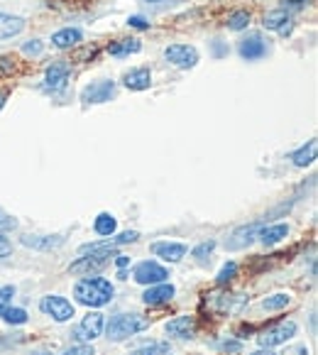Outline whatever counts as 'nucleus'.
<instances>
[{"label": "nucleus", "instance_id": "1", "mask_svg": "<svg viewBox=\"0 0 318 355\" xmlns=\"http://www.w3.org/2000/svg\"><path fill=\"white\" fill-rule=\"evenodd\" d=\"M113 294H115L113 284L103 277H84V279H78L76 287H73L76 302L91 309H100V306H105V304H110Z\"/></svg>", "mask_w": 318, "mask_h": 355}, {"label": "nucleus", "instance_id": "2", "mask_svg": "<svg viewBox=\"0 0 318 355\" xmlns=\"http://www.w3.org/2000/svg\"><path fill=\"white\" fill-rule=\"evenodd\" d=\"M147 324H150V321H147L145 316H140V313H118V316H113V319L105 324L103 331H105V336H108V340L121 343V340H127L140 334V331H145Z\"/></svg>", "mask_w": 318, "mask_h": 355}, {"label": "nucleus", "instance_id": "3", "mask_svg": "<svg viewBox=\"0 0 318 355\" xmlns=\"http://www.w3.org/2000/svg\"><path fill=\"white\" fill-rule=\"evenodd\" d=\"M115 257V250H100V252H89V255H81L76 262L69 265L71 275H96L100 272L110 260Z\"/></svg>", "mask_w": 318, "mask_h": 355}, {"label": "nucleus", "instance_id": "4", "mask_svg": "<svg viewBox=\"0 0 318 355\" xmlns=\"http://www.w3.org/2000/svg\"><path fill=\"white\" fill-rule=\"evenodd\" d=\"M267 52H270V40H265L260 32H250L238 42V54L245 62H260V59L267 57Z\"/></svg>", "mask_w": 318, "mask_h": 355}, {"label": "nucleus", "instance_id": "5", "mask_svg": "<svg viewBox=\"0 0 318 355\" xmlns=\"http://www.w3.org/2000/svg\"><path fill=\"white\" fill-rule=\"evenodd\" d=\"M297 331H299V326L294 324V321H282V324L262 331V334L257 336V343H260V348H274V345H282V343H287L289 338H294Z\"/></svg>", "mask_w": 318, "mask_h": 355}, {"label": "nucleus", "instance_id": "6", "mask_svg": "<svg viewBox=\"0 0 318 355\" xmlns=\"http://www.w3.org/2000/svg\"><path fill=\"white\" fill-rule=\"evenodd\" d=\"M39 309H42V313L52 316L57 324L71 321V316L76 313V311H73V304L69 302V299L59 297V294H49V297H42V299H39Z\"/></svg>", "mask_w": 318, "mask_h": 355}, {"label": "nucleus", "instance_id": "7", "mask_svg": "<svg viewBox=\"0 0 318 355\" xmlns=\"http://www.w3.org/2000/svg\"><path fill=\"white\" fill-rule=\"evenodd\" d=\"M113 96H115V81H108V78H100V81H94V84L81 89V101H84V105L108 103Z\"/></svg>", "mask_w": 318, "mask_h": 355}, {"label": "nucleus", "instance_id": "8", "mask_svg": "<svg viewBox=\"0 0 318 355\" xmlns=\"http://www.w3.org/2000/svg\"><path fill=\"white\" fill-rule=\"evenodd\" d=\"M132 277H135V282H137V284H147V287H152V284L167 282L169 270H167V267L159 265V262L145 260V262H140V265L135 267V272H132Z\"/></svg>", "mask_w": 318, "mask_h": 355}, {"label": "nucleus", "instance_id": "9", "mask_svg": "<svg viewBox=\"0 0 318 355\" xmlns=\"http://www.w3.org/2000/svg\"><path fill=\"white\" fill-rule=\"evenodd\" d=\"M69 76H71V67L67 62H52L44 71V89L49 94H62L69 84Z\"/></svg>", "mask_w": 318, "mask_h": 355}, {"label": "nucleus", "instance_id": "10", "mask_svg": "<svg viewBox=\"0 0 318 355\" xmlns=\"http://www.w3.org/2000/svg\"><path fill=\"white\" fill-rule=\"evenodd\" d=\"M164 57L177 69H193L198 64V49L191 44H169L164 49Z\"/></svg>", "mask_w": 318, "mask_h": 355}, {"label": "nucleus", "instance_id": "11", "mask_svg": "<svg viewBox=\"0 0 318 355\" xmlns=\"http://www.w3.org/2000/svg\"><path fill=\"white\" fill-rule=\"evenodd\" d=\"M265 223H267V218L255 220V223H247V225H240V228H235L233 235H230L228 241H225V248H228V250H242V248H247L257 238V233H260V228Z\"/></svg>", "mask_w": 318, "mask_h": 355}, {"label": "nucleus", "instance_id": "12", "mask_svg": "<svg viewBox=\"0 0 318 355\" xmlns=\"http://www.w3.org/2000/svg\"><path fill=\"white\" fill-rule=\"evenodd\" d=\"M262 25H265V30L270 32H276V35H292L294 30V20H292V12L284 10V8H276V10H270L265 15V20H262Z\"/></svg>", "mask_w": 318, "mask_h": 355}, {"label": "nucleus", "instance_id": "13", "mask_svg": "<svg viewBox=\"0 0 318 355\" xmlns=\"http://www.w3.org/2000/svg\"><path fill=\"white\" fill-rule=\"evenodd\" d=\"M103 329H105L103 313L91 311L89 316H84V321L78 324L73 336H76L78 340H94V338H98V336H103Z\"/></svg>", "mask_w": 318, "mask_h": 355}, {"label": "nucleus", "instance_id": "14", "mask_svg": "<svg viewBox=\"0 0 318 355\" xmlns=\"http://www.w3.org/2000/svg\"><path fill=\"white\" fill-rule=\"evenodd\" d=\"M174 294H177V289H174V284H169V282H159V284H152V287L147 289L145 294H142V302H145L147 306H159V304L172 302Z\"/></svg>", "mask_w": 318, "mask_h": 355}, {"label": "nucleus", "instance_id": "15", "mask_svg": "<svg viewBox=\"0 0 318 355\" xmlns=\"http://www.w3.org/2000/svg\"><path fill=\"white\" fill-rule=\"evenodd\" d=\"M150 250L154 252L157 257H162L164 262H179L186 255V245H184V243H169V241L152 243Z\"/></svg>", "mask_w": 318, "mask_h": 355}, {"label": "nucleus", "instance_id": "16", "mask_svg": "<svg viewBox=\"0 0 318 355\" xmlns=\"http://www.w3.org/2000/svg\"><path fill=\"white\" fill-rule=\"evenodd\" d=\"M123 84L130 91H147L152 86V71L147 67H137L123 76Z\"/></svg>", "mask_w": 318, "mask_h": 355}, {"label": "nucleus", "instance_id": "17", "mask_svg": "<svg viewBox=\"0 0 318 355\" xmlns=\"http://www.w3.org/2000/svg\"><path fill=\"white\" fill-rule=\"evenodd\" d=\"M289 235V225L287 223H272V225H262L260 233H257V238H260L262 245L272 248L276 245V243H282L284 238Z\"/></svg>", "mask_w": 318, "mask_h": 355}, {"label": "nucleus", "instance_id": "18", "mask_svg": "<svg viewBox=\"0 0 318 355\" xmlns=\"http://www.w3.org/2000/svg\"><path fill=\"white\" fill-rule=\"evenodd\" d=\"M22 245L32 250H54L64 245L62 235H22Z\"/></svg>", "mask_w": 318, "mask_h": 355}, {"label": "nucleus", "instance_id": "19", "mask_svg": "<svg viewBox=\"0 0 318 355\" xmlns=\"http://www.w3.org/2000/svg\"><path fill=\"white\" fill-rule=\"evenodd\" d=\"M81 40H84V32L78 27H64L52 35V44L57 49H73L76 44H81Z\"/></svg>", "mask_w": 318, "mask_h": 355}, {"label": "nucleus", "instance_id": "20", "mask_svg": "<svg viewBox=\"0 0 318 355\" xmlns=\"http://www.w3.org/2000/svg\"><path fill=\"white\" fill-rule=\"evenodd\" d=\"M193 331H196L193 316H177L167 324V334L172 338H193Z\"/></svg>", "mask_w": 318, "mask_h": 355}, {"label": "nucleus", "instance_id": "21", "mask_svg": "<svg viewBox=\"0 0 318 355\" xmlns=\"http://www.w3.org/2000/svg\"><path fill=\"white\" fill-rule=\"evenodd\" d=\"M27 22L17 15H10V12H0V40H10V37H17L22 30H25Z\"/></svg>", "mask_w": 318, "mask_h": 355}, {"label": "nucleus", "instance_id": "22", "mask_svg": "<svg viewBox=\"0 0 318 355\" xmlns=\"http://www.w3.org/2000/svg\"><path fill=\"white\" fill-rule=\"evenodd\" d=\"M142 49V42L140 40H135V37H130V40H118V42H110L108 44V54L110 57H130V54H137Z\"/></svg>", "mask_w": 318, "mask_h": 355}, {"label": "nucleus", "instance_id": "23", "mask_svg": "<svg viewBox=\"0 0 318 355\" xmlns=\"http://www.w3.org/2000/svg\"><path fill=\"white\" fill-rule=\"evenodd\" d=\"M316 150H318L316 140H308L303 147H299V150L292 155L294 167H308V164H313V159H316Z\"/></svg>", "mask_w": 318, "mask_h": 355}, {"label": "nucleus", "instance_id": "24", "mask_svg": "<svg viewBox=\"0 0 318 355\" xmlns=\"http://www.w3.org/2000/svg\"><path fill=\"white\" fill-rule=\"evenodd\" d=\"M94 230H96V235H100V238H110V235L118 230V220H115V216H110V214H98L94 220Z\"/></svg>", "mask_w": 318, "mask_h": 355}, {"label": "nucleus", "instance_id": "25", "mask_svg": "<svg viewBox=\"0 0 318 355\" xmlns=\"http://www.w3.org/2000/svg\"><path fill=\"white\" fill-rule=\"evenodd\" d=\"M289 304H292L289 294H272V297L262 299V309H265V311H282Z\"/></svg>", "mask_w": 318, "mask_h": 355}, {"label": "nucleus", "instance_id": "26", "mask_svg": "<svg viewBox=\"0 0 318 355\" xmlns=\"http://www.w3.org/2000/svg\"><path fill=\"white\" fill-rule=\"evenodd\" d=\"M0 319L10 326H22V324H27V311L25 309H17V306H8V309H3Z\"/></svg>", "mask_w": 318, "mask_h": 355}, {"label": "nucleus", "instance_id": "27", "mask_svg": "<svg viewBox=\"0 0 318 355\" xmlns=\"http://www.w3.org/2000/svg\"><path fill=\"white\" fill-rule=\"evenodd\" d=\"M250 20H252V15L247 10H235L233 15L228 17V30H233V32H242V30H247V25H250Z\"/></svg>", "mask_w": 318, "mask_h": 355}, {"label": "nucleus", "instance_id": "28", "mask_svg": "<svg viewBox=\"0 0 318 355\" xmlns=\"http://www.w3.org/2000/svg\"><path fill=\"white\" fill-rule=\"evenodd\" d=\"M235 275H238V262H225L223 267H220V272H218V277H215V282L223 287V284H228V282H233L235 279Z\"/></svg>", "mask_w": 318, "mask_h": 355}, {"label": "nucleus", "instance_id": "29", "mask_svg": "<svg viewBox=\"0 0 318 355\" xmlns=\"http://www.w3.org/2000/svg\"><path fill=\"white\" fill-rule=\"evenodd\" d=\"M167 353H169V343H150L132 350L130 355H167Z\"/></svg>", "mask_w": 318, "mask_h": 355}, {"label": "nucleus", "instance_id": "30", "mask_svg": "<svg viewBox=\"0 0 318 355\" xmlns=\"http://www.w3.org/2000/svg\"><path fill=\"white\" fill-rule=\"evenodd\" d=\"M213 250H215V241H206V243H201V245L193 248L191 255L196 257V260H206V257H209Z\"/></svg>", "mask_w": 318, "mask_h": 355}, {"label": "nucleus", "instance_id": "31", "mask_svg": "<svg viewBox=\"0 0 318 355\" xmlns=\"http://www.w3.org/2000/svg\"><path fill=\"white\" fill-rule=\"evenodd\" d=\"M22 52L30 54V57H39L44 52V42L42 40H30V42L22 44Z\"/></svg>", "mask_w": 318, "mask_h": 355}, {"label": "nucleus", "instance_id": "32", "mask_svg": "<svg viewBox=\"0 0 318 355\" xmlns=\"http://www.w3.org/2000/svg\"><path fill=\"white\" fill-rule=\"evenodd\" d=\"M12 297H15V287H0V313H3V309H8L10 306V302H12Z\"/></svg>", "mask_w": 318, "mask_h": 355}, {"label": "nucleus", "instance_id": "33", "mask_svg": "<svg viewBox=\"0 0 318 355\" xmlns=\"http://www.w3.org/2000/svg\"><path fill=\"white\" fill-rule=\"evenodd\" d=\"M64 355H96V350H94V345L81 343V345H71L69 350H64Z\"/></svg>", "mask_w": 318, "mask_h": 355}, {"label": "nucleus", "instance_id": "34", "mask_svg": "<svg viewBox=\"0 0 318 355\" xmlns=\"http://www.w3.org/2000/svg\"><path fill=\"white\" fill-rule=\"evenodd\" d=\"M127 25L135 27V30H150V22H147L142 15H130L127 17Z\"/></svg>", "mask_w": 318, "mask_h": 355}, {"label": "nucleus", "instance_id": "35", "mask_svg": "<svg viewBox=\"0 0 318 355\" xmlns=\"http://www.w3.org/2000/svg\"><path fill=\"white\" fill-rule=\"evenodd\" d=\"M308 3H311V0H284L282 8H284V10H289V12H292V10H303Z\"/></svg>", "mask_w": 318, "mask_h": 355}, {"label": "nucleus", "instance_id": "36", "mask_svg": "<svg viewBox=\"0 0 318 355\" xmlns=\"http://www.w3.org/2000/svg\"><path fill=\"white\" fill-rule=\"evenodd\" d=\"M240 348H242L240 340H225V343H220V350H225V353H238Z\"/></svg>", "mask_w": 318, "mask_h": 355}, {"label": "nucleus", "instance_id": "37", "mask_svg": "<svg viewBox=\"0 0 318 355\" xmlns=\"http://www.w3.org/2000/svg\"><path fill=\"white\" fill-rule=\"evenodd\" d=\"M12 252V245H10V241H8L6 235L0 233V257H8Z\"/></svg>", "mask_w": 318, "mask_h": 355}, {"label": "nucleus", "instance_id": "38", "mask_svg": "<svg viewBox=\"0 0 318 355\" xmlns=\"http://www.w3.org/2000/svg\"><path fill=\"white\" fill-rule=\"evenodd\" d=\"M284 355H308V348L303 343H299V345H292Z\"/></svg>", "mask_w": 318, "mask_h": 355}, {"label": "nucleus", "instance_id": "39", "mask_svg": "<svg viewBox=\"0 0 318 355\" xmlns=\"http://www.w3.org/2000/svg\"><path fill=\"white\" fill-rule=\"evenodd\" d=\"M127 262H130V257H127V255H115V265L121 267V270H125Z\"/></svg>", "mask_w": 318, "mask_h": 355}, {"label": "nucleus", "instance_id": "40", "mask_svg": "<svg viewBox=\"0 0 318 355\" xmlns=\"http://www.w3.org/2000/svg\"><path fill=\"white\" fill-rule=\"evenodd\" d=\"M6 103H8V91L0 89V110L6 108Z\"/></svg>", "mask_w": 318, "mask_h": 355}, {"label": "nucleus", "instance_id": "41", "mask_svg": "<svg viewBox=\"0 0 318 355\" xmlns=\"http://www.w3.org/2000/svg\"><path fill=\"white\" fill-rule=\"evenodd\" d=\"M250 355H276V353H272V348H260V350H255V353H250Z\"/></svg>", "mask_w": 318, "mask_h": 355}, {"label": "nucleus", "instance_id": "42", "mask_svg": "<svg viewBox=\"0 0 318 355\" xmlns=\"http://www.w3.org/2000/svg\"><path fill=\"white\" fill-rule=\"evenodd\" d=\"M223 52H225V49L220 47V44H218V40H215V54H218V57H220V54H223Z\"/></svg>", "mask_w": 318, "mask_h": 355}, {"label": "nucleus", "instance_id": "43", "mask_svg": "<svg viewBox=\"0 0 318 355\" xmlns=\"http://www.w3.org/2000/svg\"><path fill=\"white\" fill-rule=\"evenodd\" d=\"M147 3H159V0H147Z\"/></svg>", "mask_w": 318, "mask_h": 355}, {"label": "nucleus", "instance_id": "44", "mask_svg": "<svg viewBox=\"0 0 318 355\" xmlns=\"http://www.w3.org/2000/svg\"><path fill=\"white\" fill-rule=\"evenodd\" d=\"M37 355H49V353H37Z\"/></svg>", "mask_w": 318, "mask_h": 355}]
</instances>
